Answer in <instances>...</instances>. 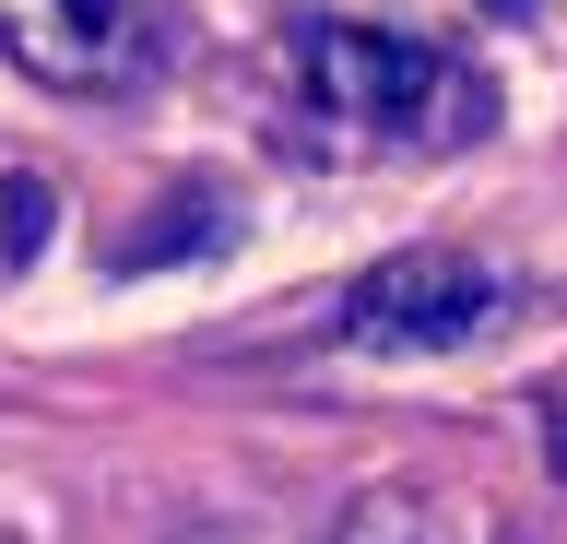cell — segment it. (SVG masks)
Instances as JSON below:
<instances>
[{"mask_svg": "<svg viewBox=\"0 0 567 544\" xmlns=\"http://www.w3.org/2000/svg\"><path fill=\"white\" fill-rule=\"evenodd\" d=\"M296 83L354 143H473L496 119V95L461 72L450 48L390 37V24H308L296 37Z\"/></svg>", "mask_w": 567, "mask_h": 544, "instance_id": "cell-1", "label": "cell"}, {"mask_svg": "<svg viewBox=\"0 0 567 544\" xmlns=\"http://www.w3.org/2000/svg\"><path fill=\"white\" fill-rule=\"evenodd\" d=\"M496 320H508V273L473 260V249H402L331 308V331H343L354 356H461Z\"/></svg>", "mask_w": 567, "mask_h": 544, "instance_id": "cell-2", "label": "cell"}, {"mask_svg": "<svg viewBox=\"0 0 567 544\" xmlns=\"http://www.w3.org/2000/svg\"><path fill=\"white\" fill-rule=\"evenodd\" d=\"M177 48L166 0H0V60L48 95H142Z\"/></svg>", "mask_w": 567, "mask_h": 544, "instance_id": "cell-3", "label": "cell"}, {"mask_svg": "<svg viewBox=\"0 0 567 544\" xmlns=\"http://www.w3.org/2000/svg\"><path fill=\"white\" fill-rule=\"evenodd\" d=\"M331 544H485V509L473 497H425V485H367Z\"/></svg>", "mask_w": 567, "mask_h": 544, "instance_id": "cell-4", "label": "cell"}, {"mask_svg": "<svg viewBox=\"0 0 567 544\" xmlns=\"http://www.w3.org/2000/svg\"><path fill=\"white\" fill-rule=\"evenodd\" d=\"M225 225H237V202H225V189H177L166 214H154V237H131L106 273H166V260H202V249H225Z\"/></svg>", "mask_w": 567, "mask_h": 544, "instance_id": "cell-5", "label": "cell"}, {"mask_svg": "<svg viewBox=\"0 0 567 544\" xmlns=\"http://www.w3.org/2000/svg\"><path fill=\"white\" fill-rule=\"evenodd\" d=\"M48 225H60V189L48 178H0V260H35Z\"/></svg>", "mask_w": 567, "mask_h": 544, "instance_id": "cell-6", "label": "cell"}, {"mask_svg": "<svg viewBox=\"0 0 567 544\" xmlns=\"http://www.w3.org/2000/svg\"><path fill=\"white\" fill-rule=\"evenodd\" d=\"M485 12H532V0H485Z\"/></svg>", "mask_w": 567, "mask_h": 544, "instance_id": "cell-7", "label": "cell"}, {"mask_svg": "<svg viewBox=\"0 0 567 544\" xmlns=\"http://www.w3.org/2000/svg\"><path fill=\"white\" fill-rule=\"evenodd\" d=\"M202 544H248V533H202Z\"/></svg>", "mask_w": 567, "mask_h": 544, "instance_id": "cell-8", "label": "cell"}]
</instances>
